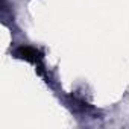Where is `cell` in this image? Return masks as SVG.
Here are the masks:
<instances>
[{
	"label": "cell",
	"instance_id": "cell-1",
	"mask_svg": "<svg viewBox=\"0 0 129 129\" xmlns=\"http://www.w3.org/2000/svg\"><path fill=\"white\" fill-rule=\"evenodd\" d=\"M17 56L21 59H26L29 62H34V64H40L43 59V55L40 53V50H37L35 47H30V46H21L17 50Z\"/></svg>",
	"mask_w": 129,
	"mask_h": 129
}]
</instances>
